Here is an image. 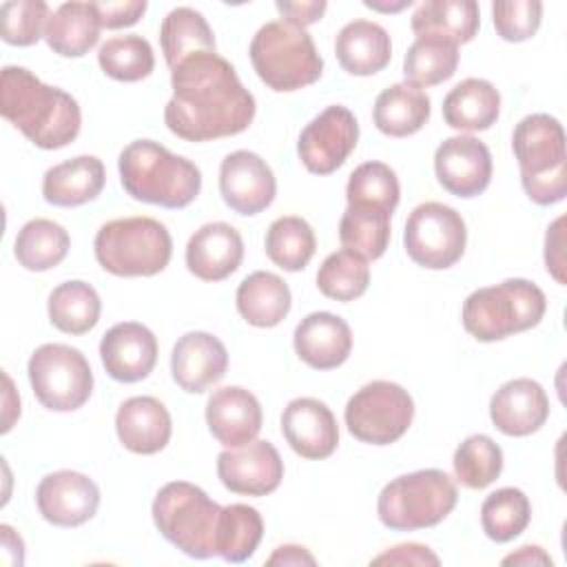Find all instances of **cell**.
Segmentation results:
<instances>
[{"label": "cell", "mask_w": 567, "mask_h": 567, "mask_svg": "<svg viewBox=\"0 0 567 567\" xmlns=\"http://www.w3.org/2000/svg\"><path fill=\"white\" fill-rule=\"evenodd\" d=\"M173 95L164 109L168 131L186 142L244 133L255 117L252 93L217 51L195 53L171 69Z\"/></svg>", "instance_id": "6da1fadb"}, {"label": "cell", "mask_w": 567, "mask_h": 567, "mask_svg": "<svg viewBox=\"0 0 567 567\" xmlns=\"http://www.w3.org/2000/svg\"><path fill=\"white\" fill-rule=\"evenodd\" d=\"M0 113L29 142L44 151L71 144L82 126L78 100L58 86L44 84L24 66L2 69Z\"/></svg>", "instance_id": "7a4b0ae2"}, {"label": "cell", "mask_w": 567, "mask_h": 567, "mask_svg": "<svg viewBox=\"0 0 567 567\" xmlns=\"http://www.w3.org/2000/svg\"><path fill=\"white\" fill-rule=\"evenodd\" d=\"M120 182L144 204L184 208L202 190L199 168L153 140H135L120 153Z\"/></svg>", "instance_id": "3957f363"}, {"label": "cell", "mask_w": 567, "mask_h": 567, "mask_svg": "<svg viewBox=\"0 0 567 567\" xmlns=\"http://www.w3.org/2000/svg\"><path fill=\"white\" fill-rule=\"evenodd\" d=\"M248 55L259 80L277 93L310 86L323 73V58L319 55L312 35L284 18L257 29Z\"/></svg>", "instance_id": "277c9868"}, {"label": "cell", "mask_w": 567, "mask_h": 567, "mask_svg": "<svg viewBox=\"0 0 567 567\" xmlns=\"http://www.w3.org/2000/svg\"><path fill=\"white\" fill-rule=\"evenodd\" d=\"M520 168V184L538 206H549L567 195V153L563 124L547 113L523 117L512 135Z\"/></svg>", "instance_id": "5b68a950"}, {"label": "cell", "mask_w": 567, "mask_h": 567, "mask_svg": "<svg viewBox=\"0 0 567 567\" xmlns=\"http://www.w3.org/2000/svg\"><path fill=\"white\" fill-rule=\"evenodd\" d=\"M545 310V292L534 281L514 277L470 292L461 319L474 339L489 343L538 326Z\"/></svg>", "instance_id": "8992f818"}, {"label": "cell", "mask_w": 567, "mask_h": 567, "mask_svg": "<svg viewBox=\"0 0 567 567\" xmlns=\"http://www.w3.org/2000/svg\"><path fill=\"white\" fill-rule=\"evenodd\" d=\"M97 264L115 277H153L173 255L168 228L153 217L106 221L93 241Z\"/></svg>", "instance_id": "52a82bcc"}, {"label": "cell", "mask_w": 567, "mask_h": 567, "mask_svg": "<svg viewBox=\"0 0 567 567\" xmlns=\"http://www.w3.org/2000/svg\"><path fill=\"white\" fill-rule=\"evenodd\" d=\"M221 505L188 483H166L153 501V520L159 534L190 558L204 560L215 556Z\"/></svg>", "instance_id": "ba28073f"}, {"label": "cell", "mask_w": 567, "mask_h": 567, "mask_svg": "<svg viewBox=\"0 0 567 567\" xmlns=\"http://www.w3.org/2000/svg\"><path fill=\"white\" fill-rule=\"evenodd\" d=\"M458 489L441 470H416L392 478L379 494V520L394 532H416L439 525L456 507Z\"/></svg>", "instance_id": "9c48e42d"}, {"label": "cell", "mask_w": 567, "mask_h": 567, "mask_svg": "<svg viewBox=\"0 0 567 567\" xmlns=\"http://www.w3.org/2000/svg\"><path fill=\"white\" fill-rule=\"evenodd\" d=\"M27 372L35 399L53 412H73L93 392V372L86 357L66 343L35 348Z\"/></svg>", "instance_id": "30bf717a"}, {"label": "cell", "mask_w": 567, "mask_h": 567, "mask_svg": "<svg viewBox=\"0 0 567 567\" xmlns=\"http://www.w3.org/2000/svg\"><path fill=\"white\" fill-rule=\"evenodd\" d=\"M348 432L370 445L399 441L414 419V401L405 388L392 381H370L346 403Z\"/></svg>", "instance_id": "8fae6325"}, {"label": "cell", "mask_w": 567, "mask_h": 567, "mask_svg": "<svg viewBox=\"0 0 567 567\" xmlns=\"http://www.w3.org/2000/svg\"><path fill=\"white\" fill-rule=\"evenodd\" d=\"M467 244V230L461 213L441 202L419 204L403 230V246L408 257L430 270H445L454 266Z\"/></svg>", "instance_id": "7c38bea8"}, {"label": "cell", "mask_w": 567, "mask_h": 567, "mask_svg": "<svg viewBox=\"0 0 567 567\" xmlns=\"http://www.w3.org/2000/svg\"><path fill=\"white\" fill-rule=\"evenodd\" d=\"M357 142L359 124L354 113L341 104H332L306 124L297 142V153L306 171L330 175L343 166Z\"/></svg>", "instance_id": "4fadbf2b"}, {"label": "cell", "mask_w": 567, "mask_h": 567, "mask_svg": "<svg viewBox=\"0 0 567 567\" xmlns=\"http://www.w3.org/2000/svg\"><path fill=\"white\" fill-rule=\"evenodd\" d=\"M219 193L230 210L250 217L275 202L277 179L272 168L257 153L235 151L221 159Z\"/></svg>", "instance_id": "5bb4252c"}, {"label": "cell", "mask_w": 567, "mask_h": 567, "mask_svg": "<svg viewBox=\"0 0 567 567\" xmlns=\"http://www.w3.org/2000/svg\"><path fill=\"white\" fill-rule=\"evenodd\" d=\"M217 476L233 494L266 496L279 487L284 461L270 441H250L219 452Z\"/></svg>", "instance_id": "9a60e30c"}, {"label": "cell", "mask_w": 567, "mask_h": 567, "mask_svg": "<svg viewBox=\"0 0 567 567\" xmlns=\"http://www.w3.org/2000/svg\"><path fill=\"white\" fill-rule=\"evenodd\" d=\"M35 505L42 518L51 525L80 527L95 516L100 505V487L82 472H51L35 489Z\"/></svg>", "instance_id": "2e32d148"}, {"label": "cell", "mask_w": 567, "mask_h": 567, "mask_svg": "<svg viewBox=\"0 0 567 567\" xmlns=\"http://www.w3.org/2000/svg\"><path fill=\"white\" fill-rule=\"evenodd\" d=\"M439 184L456 197L481 195L492 179V153L472 135H454L439 144L434 153Z\"/></svg>", "instance_id": "e0dca14e"}, {"label": "cell", "mask_w": 567, "mask_h": 567, "mask_svg": "<svg viewBox=\"0 0 567 567\" xmlns=\"http://www.w3.org/2000/svg\"><path fill=\"white\" fill-rule=\"evenodd\" d=\"M281 434L295 454L308 461L328 458L339 445L332 410L312 396L292 399L281 412Z\"/></svg>", "instance_id": "ac0fdd59"}, {"label": "cell", "mask_w": 567, "mask_h": 567, "mask_svg": "<svg viewBox=\"0 0 567 567\" xmlns=\"http://www.w3.org/2000/svg\"><path fill=\"white\" fill-rule=\"evenodd\" d=\"M100 359L111 379L120 383L142 381L157 363V339L144 323H115L100 341Z\"/></svg>", "instance_id": "d6986e66"}, {"label": "cell", "mask_w": 567, "mask_h": 567, "mask_svg": "<svg viewBox=\"0 0 567 567\" xmlns=\"http://www.w3.org/2000/svg\"><path fill=\"white\" fill-rule=\"evenodd\" d=\"M228 368L226 346L210 332H186L177 339L171 354L173 381L190 394L215 385Z\"/></svg>", "instance_id": "ffe728a7"}, {"label": "cell", "mask_w": 567, "mask_h": 567, "mask_svg": "<svg viewBox=\"0 0 567 567\" xmlns=\"http://www.w3.org/2000/svg\"><path fill=\"white\" fill-rule=\"evenodd\" d=\"M547 416V392L534 379H512L492 394L489 419L494 427L507 436H529L545 425Z\"/></svg>", "instance_id": "44dd1931"}, {"label": "cell", "mask_w": 567, "mask_h": 567, "mask_svg": "<svg viewBox=\"0 0 567 567\" xmlns=\"http://www.w3.org/2000/svg\"><path fill=\"white\" fill-rule=\"evenodd\" d=\"M261 423V405L246 388L226 385L215 390L206 401V425L226 447H239L255 441Z\"/></svg>", "instance_id": "7402d4cb"}, {"label": "cell", "mask_w": 567, "mask_h": 567, "mask_svg": "<svg viewBox=\"0 0 567 567\" xmlns=\"http://www.w3.org/2000/svg\"><path fill=\"white\" fill-rule=\"evenodd\" d=\"M244 259V239L226 221H210L195 230L186 244V266L202 281L230 277Z\"/></svg>", "instance_id": "603a6c76"}, {"label": "cell", "mask_w": 567, "mask_h": 567, "mask_svg": "<svg viewBox=\"0 0 567 567\" xmlns=\"http://www.w3.org/2000/svg\"><path fill=\"white\" fill-rule=\"evenodd\" d=\"M297 357L315 370H332L346 363L352 352V330L346 319L332 312H310L292 334Z\"/></svg>", "instance_id": "cb8c5ba5"}, {"label": "cell", "mask_w": 567, "mask_h": 567, "mask_svg": "<svg viewBox=\"0 0 567 567\" xmlns=\"http://www.w3.org/2000/svg\"><path fill=\"white\" fill-rule=\"evenodd\" d=\"M120 443L133 454H157L171 441L173 423L166 405L155 396H131L115 414Z\"/></svg>", "instance_id": "d4e9b609"}, {"label": "cell", "mask_w": 567, "mask_h": 567, "mask_svg": "<svg viewBox=\"0 0 567 567\" xmlns=\"http://www.w3.org/2000/svg\"><path fill=\"white\" fill-rule=\"evenodd\" d=\"M106 182L100 157L78 155L51 166L42 177V197L60 208H75L93 202Z\"/></svg>", "instance_id": "484cf974"}, {"label": "cell", "mask_w": 567, "mask_h": 567, "mask_svg": "<svg viewBox=\"0 0 567 567\" xmlns=\"http://www.w3.org/2000/svg\"><path fill=\"white\" fill-rule=\"evenodd\" d=\"M334 53L346 73L365 78L390 64L392 42L381 24L372 20H352L337 33Z\"/></svg>", "instance_id": "4316f807"}, {"label": "cell", "mask_w": 567, "mask_h": 567, "mask_svg": "<svg viewBox=\"0 0 567 567\" xmlns=\"http://www.w3.org/2000/svg\"><path fill=\"white\" fill-rule=\"evenodd\" d=\"M501 113L498 89L483 78L458 82L443 100V120L456 131H487Z\"/></svg>", "instance_id": "83f0119b"}, {"label": "cell", "mask_w": 567, "mask_h": 567, "mask_svg": "<svg viewBox=\"0 0 567 567\" xmlns=\"http://www.w3.org/2000/svg\"><path fill=\"white\" fill-rule=\"evenodd\" d=\"M237 310L255 328H275L290 312L292 297L288 284L268 270L250 272L237 288Z\"/></svg>", "instance_id": "f1b7e54d"}, {"label": "cell", "mask_w": 567, "mask_h": 567, "mask_svg": "<svg viewBox=\"0 0 567 567\" xmlns=\"http://www.w3.org/2000/svg\"><path fill=\"white\" fill-rule=\"evenodd\" d=\"M100 29L93 2H64L51 13L44 40L62 58H82L97 44Z\"/></svg>", "instance_id": "f546056e"}, {"label": "cell", "mask_w": 567, "mask_h": 567, "mask_svg": "<svg viewBox=\"0 0 567 567\" xmlns=\"http://www.w3.org/2000/svg\"><path fill=\"white\" fill-rule=\"evenodd\" d=\"M374 126L390 137H408L430 120V97L423 89L408 82L383 89L374 100Z\"/></svg>", "instance_id": "4dcf8cb0"}, {"label": "cell", "mask_w": 567, "mask_h": 567, "mask_svg": "<svg viewBox=\"0 0 567 567\" xmlns=\"http://www.w3.org/2000/svg\"><path fill=\"white\" fill-rule=\"evenodd\" d=\"M419 35H439L450 42H472L481 27V11L474 0H427L416 7L410 20Z\"/></svg>", "instance_id": "1f68e13d"}, {"label": "cell", "mask_w": 567, "mask_h": 567, "mask_svg": "<svg viewBox=\"0 0 567 567\" xmlns=\"http://www.w3.org/2000/svg\"><path fill=\"white\" fill-rule=\"evenodd\" d=\"M390 217L392 213L379 204L348 202L339 221L343 248L363 259H379L390 244Z\"/></svg>", "instance_id": "d6a6232c"}, {"label": "cell", "mask_w": 567, "mask_h": 567, "mask_svg": "<svg viewBox=\"0 0 567 567\" xmlns=\"http://www.w3.org/2000/svg\"><path fill=\"white\" fill-rule=\"evenodd\" d=\"M159 44L168 69H175L182 60L195 53L217 51L213 29L206 18L190 7H177L166 13L159 27Z\"/></svg>", "instance_id": "836d02e7"}, {"label": "cell", "mask_w": 567, "mask_h": 567, "mask_svg": "<svg viewBox=\"0 0 567 567\" xmlns=\"http://www.w3.org/2000/svg\"><path fill=\"white\" fill-rule=\"evenodd\" d=\"M71 248V237L53 219H29L16 235L13 255L18 264L31 272H44L62 264Z\"/></svg>", "instance_id": "e575fe53"}, {"label": "cell", "mask_w": 567, "mask_h": 567, "mask_svg": "<svg viewBox=\"0 0 567 567\" xmlns=\"http://www.w3.org/2000/svg\"><path fill=\"white\" fill-rule=\"evenodd\" d=\"M49 319L66 334H84L95 328L102 312V301L97 290L80 279L64 281L55 286L49 295Z\"/></svg>", "instance_id": "d590c367"}, {"label": "cell", "mask_w": 567, "mask_h": 567, "mask_svg": "<svg viewBox=\"0 0 567 567\" xmlns=\"http://www.w3.org/2000/svg\"><path fill=\"white\" fill-rule=\"evenodd\" d=\"M458 66V47L439 35H419L403 58V75L412 86H436Z\"/></svg>", "instance_id": "8d00e7d4"}, {"label": "cell", "mask_w": 567, "mask_h": 567, "mask_svg": "<svg viewBox=\"0 0 567 567\" xmlns=\"http://www.w3.org/2000/svg\"><path fill=\"white\" fill-rule=\"evenodd\" d=\"M266 255L275 266L288 272L303 270L317 250L312 226L297 215L277 217L266 230Z\"/></svg>", "instance_id": "74e56055"}, {"label": "cell", "mask_w": 567, "mask_h": 567, "mask_svg": "<svg viewBox=\"0 0 567 567\" xmlns=\"http://www.w3.org/2000/svg\"><path fill=\"white\" fill-rule=\"evenodd\" d=\"M264 536L261 514L244 503H233L221 507L215 556L226 563H244L259 547Z\"/></svg>", "instance_id": "f35d334b"}, {"label": "cell", "mask_w": 567, "mask_h": 567, "mask_svg": "<svg viewBox=\"0 0 567 567\" xmlns=\"http://www.w3.org/2000/svg\"><path fill=\"white\" fill-rule=\"evenodd\" d=\"M532 520V505L523 489L501 487L481 505V527L494 543H509L520 536Z\"/></svg>", "instance_id": "ab89813d"}, {"label": "cell", "mask_w": 567, "mask_h": 567, "mask_svg": "<svg viewBox=\"0 0 567 567\" xmlns=\"http://www.w3.org/2000/svg\"><path fill=\"white\" fill-rule=\"evenodd\" d=\"M97 62L100 69L117 82H140L155 69L153 47L137 33L106 40L97 51Z\"/></svg>", "instance_id": "60d3db41"}, {"label": "cell", "mask_w": 567, "mask_h": 567, "mask_svg": "<svg viewBox=\"0 0 567 567\" xmlns=\"http://www.w3.org/2000/svg\"><path fill=\"white\" fill-rule=\"evenodd\" d=\"M370 284V266L368 261L341 248L323 259L317 270V288L323 297L334 301H352L368 290Z\"/></svg>", "instance_id": "b9f144b4"}, {"label": "cell", "mask_w": 567, "mask_h": 567, "mask_svg": "<svg viewBox=\"0 0 567 567\" xmlns=\"http://www.w3.org/2000/svg\"><path fill=\"white\" fill-rule=\"evenodd\" d=\"M456 481L470 489L492 485L503 472V450L487 434L467 436L452 458Z\"/></svg>", "instance_id": "7bdbcfd3"}, {"label": "cell", "mask_w": 567, "mask_h": 567, "mask_svg": "<svg viewBox=\"0 0 567 567\" xmlns=\"http://www.w3.org/2000/svg\"><path fill=\"white\" fill-rule=\"evenodd\" d=\"M401 186L396 173L383 162H363L359 164L348 179L346 199L348 202H372L390 213L399 206Z\"/></svg>", "instance_id": "ee69618b"}, {"label": "cell", "mask_w": 567, "mask_h": 567, "mask_svg": "<svg viewBox=\"0 0 567 567\" xmlns=\"http://www.w3.org/2000/svg\"><path fill=\"white\" fill-rule=\"evenodd\" d=\"M51 9L42 0H9L0 7V35L11 47H31L44 38Z\"/></svg>", "instance_id": "f6af8a7d"}, {"label": "cell", "mask_w": 567, "mask_h": 567, "mask_svg": "<svg viewBox=\"0 0 567 567\" xmlns=\"http://www.w3.org/2000/svg\"><path fill=\"white\" fill-rule=\"evenodd\" d=\"M494 29L505 42L529 40L543 20V2L538 0H507L492 4Z\"/></svg>", "instance_id": "bcb514c9"}, {"label": "cell", "mask_w": 567, "mask_h": 567, "mask_svg": "<svg viewBox=\"0 0 567 567\" xmlns=\"http://www.w3.org/2000/svg\"><path fill=\"white\" fill-rule=\"evenodd\" d=\"M100 24L104 29H122L133 27L146 11L144 0H117V2H93Z\"/></svg>", "instance_id": "7dc6e473"}, {"label": "cell", "mask_w": 567, "mask_h": 567, "mask_svg": "<svg viewBox=\"0 0 567 567\" xmlns=\"http://www.w3.org/2000/svg\"><path fill=\"white\" fill-rule=\"evenodd\" d=\"M439 563H441L439 556L421 543H403L372 558V565H439Z\"/></svg>", "instance_id": "c3c4849f"}, {"label": "cell", "mask_w": 567, "mask_h": 567, "mask_svg": "<svg viewBox=\"0 0 567 567\" xmlns=\"http://www.w3.org/2000/svg\"><path fill=\"white\" fill-rule=\"evenodd\" d=\"M563 226H565V217H556L551 221V226L547 228V235H545V266H547V272L558 281V284H565V233H563Z\"/></svg>", "instance_id": "681fc988"}, {"label": "cell", "mask_w": 567, "mask_h": 567, "mask_svg": "<svg viewBox=\"0 0 567 567\" xmlns=\"http://www.w3.org/2000/svg\"><path fill=\"white\" fill-rule=\"evenodd\" d=\"M277 11L284 16V20H290L299 27H308L321 20L328 4L323 0H310V2H277Z\"/></svg>", "instance_id": "f907efd6"}, {"label": "cell", "mask_w": 567, "mask_h": 567, "mask_svg": "<svg viewBox=\"0 0 567 567\" xmlns=\"http://www.w3.org/2000/svg\"><path fill=\"white\" fill-rule=\"evenodd\" d=\"M0 547L4 565H22L24 563V543L20 534L11 525H0Z\"/></svg>", "instance_id": "816d5d0a"}, {"label": "cell", "mask_w": 567, "mask_h": 567, "mask_svg": "<svg viewBox=\"0 0 567 567\" xmlns=\"http://www.w3.org/2000/svg\"><path fill=\"white\" fill-rule=\"evenodd\" d=\"M266 565H317V560L301 545H281L268 556Z\"/></svg>", "instance_id": "f5cc1de1"}, {"label": "cell", "mask_w": 567, "mask_h": 567, "mask_svg": "<svg viewBox=\"0 0 567 567\" xmlns=\"http://www.w3.org/2000/svg\"><path fill=\"white\" fill-rule=\"evenodd\" d=\"M503 565H551V558L538 545H523L518 551L505 556Z\"/></svg>", "instance_id": "db71d44e"}, {"label": "cell", "mask_w": 567, "mask_h": 567, "mask_svg": "<svg viewBox=\"0 0 567 567\" xmlns=\"http://www.w3.org/2000/svg\"><path fill=\"white\" fill-rule=\"evenodd\" d=\"M20 416V399L13 392V383L9 374H4V416H2V432L13 427V421Z\"/></svg>", "instance_id": "11a10c76"}, {"label": "cell", "mask_w": 567, "mask_h": 567, "mask_svg": "<svg viewBox=\"0 0 567 567\" xmlns=\"http://www.w3.org/2000/svg\"><path fill=\"white\" fill-rule=\"evenodd\" d=\"M368 9H374V11H383V13H394V11H401V9H405V7H410L412 4V0H401V2H396V4H381V2H374V0H365L363 2Z\"/></svg>", "instance_id": "9f6ffc18"}]
</instances>
